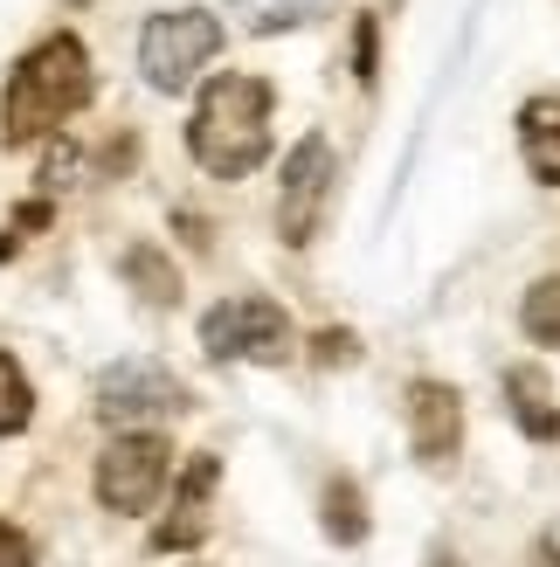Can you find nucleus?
<instances>
[{"label": "nucleus", "instance_id": "1", "mask_svg": "<svg viewBox=\"0 0 560 567\" xmlns=\"http://www.w3.org/2000/svg\"><path fill=\"white\" fill-rule=\"evenodd\" d=\"M187 146L215 181L257 174L263 153H270V83L263 76H236V70L208 76L201 104H194V125H187Z\"/></svg>", "mask_w": 560, "mask_h": 567}, {"label": "nucleus", "instance_id": "2", "mask_svg": "<svg viewBox=\"0 0 560 567\" xmlns=\"http://www.w3.org/2000/svg\"><path fill=\"white\" fill-rule=\"evenodd\" d=\"M83 97H91V49L76 35H42L8 76L0 132H8V146H35V138H49Z\"/></svg>", "mask_w": 560, "mask_h": 567}, {"label": "nucleus", "instance_id": "3", "mask_svg": "<svg viewBox=\"0 0 560 567\" xmlns=\"http://www.w3.org/2000/svg\"><path fill=\"white\" fill-rule=\"evenodd\" d=\"M215 49H221V21L208 8H159L138 28V70H146V83L166 97H180L187 83L215 63Z\"/></svg>", "mask_w": 560, "mask_h": 567}, {"label": "nucleus", "instance_id": "4", "mask_svg": "<svg viewBox=\"0 0 560 567\" xmlns=\"http://www.w3.org/2000/svg\"><path fill=\"white\" fill-rule=\"evenodd\" d=\"M194 409V394L166 374L159 360H111L104 374H97V415L111 422V430H153V422L166 415H187Z\"/></svg>", "mask_w": 560, "mask_h": 567}, {"label": "nucleus", "instance_id": "5", "mask_svg": "<svg viewBox=\"0 0 560 567\" xmlns=\"http://www.w3.org/2000/svg\"><path fill=\"white\" fill-rule=\"evenodd\" d=\"M201 347L208 360H257V367H277V360H291V319H284V305H270V298H221L208 319H201Z\"/></svg>", "mask_w": 560, "mask_h": 567}, {"label": "nucleus", "instance_id": "6", "mask_svg": "<svg viewBox=\"0 0 560 567\" xmlns=\"http://www.w3.org/2000/svg\"><path fill=\"white\" fill-rule=\"evenodd\" d=\"M166 457H174V450H166V436H153V430L111 436L104 457H97V498L111 513H146L159 498V485H166Z\"/></svg>", "mask_w": 560, "mask_h": 567}, {"label": "nucleus", "instance_id": "7", "mask_svg": "<svg viewBox=\"0 0 560 567\" xmlns=\"http://www.w3.org/2000/svg\"><path fill=\"white\" fill-rule=\"evenodd\" d=\"M332 146L312 132V138H298L291 159H284V194H277V229H284L291 249H304L319 236V221H325V202H332Z\"/></svg>", "mask_w": 560, "mask_h": 567}, {"label": "nucleus", "instance_id": "8", "mask_svg": "<svg viewBox=\"0 0 560 567\" xmlns=\"http://www.w3.org/2000/svg\"><path fill=\"white\" fill-rule=\"evenodd\" d=\"M408 443L423 464H450L464 450V394L450 381H415L408 388Z\"/></svg>", "mask_w": 560, "mask_h": 567}, {"label": "nucleus", "instance_id": "9", "mask_svg": "<svg viewBox=\"0 0 560 567\" xmlns=\"http://www.w3.org/2000/svg\"><path fill=\"white\" fill-rule=\"evenodd\" d=\"M519 153L540 187H560V97H526L519 104Z\"/></svg>", "mask_w": 560, "mask_h": 567}, {"label": "nucleus", "instance_id": "10", "mask_svg": "<svg viewBox=\"0 0 560 567\" xmlns=\"http://www.w3.org/2000/svg\"><path fill=\"white\" fill-rule=\"evenodd\" d=\"M215 477H221L215 457H194V464H187L180 498H174V519L159 526V547H194V540L208 533V492H215Z\"/></svg>", "mask_w": 560, "mask_h": 567}, {"label": "nucleus", "instance_id": "11", "mask_svg": "<svg viewBox=\"0 0 560 567\" xmlns=\"http://www.w3.org/2000/svg\"><path fill=\"white\" fill-rule=\"evenodd\" d=\"M506 394H512V422L533 443H560V402H553V388L540 367H512L506 374Z\"/></svg>", "mask_w": 560, "mask_h": 567}, {"label": "nucleus", "instance_id": "12", "mask_svg": "<svg viewBox=\"0 0 560 567\" xmlns=\"http://www.w3.org/2000/svg\"><path fill=\"white\" fill-rule=\"evenodd\" d=\"M125 284H132V291L146 298V305H159V311H166V305L180 298V270L166 264V257H159L153 243H138V249H125Z\"/></svg>", "mask_w": 560, "mask_h": 567}, {"label": "nucleus", "instance_id": "13", "mask_svg": "<svg viewBox=\"0 0 560 567\" xmlns=\"http://www.w3.org/2000/svg\"><path fill=\"white\" fill-rule=\"evenodd\" d=\"M325 8H340V0H236L242 28H257V35H284V28H304V21H319Z\"/></svg>", "mask_w": 560, "mask_h": 567}, {"label": "nucleus", "instance_id": "14", "mask_svg": "<svg viewBox=\"0 0 560 567\" xmlns=\"http://www.w3.org/2000/svg\"><path fill=\"white\" fill-rule=\"evenodd\" d=\"M325 533H332L340 547H360V540H367V498H360L353 477H332V485H325Z\"/></svg>", "mask_w": 560, "mask_h": 567}, {"label": "nucleus", "instance_id": "15", "mask_svg": "<svg viewBox=\"0 0 560 567\" xmlns=\"http://www.w3.org/2000/svg\"><path fill=\"white\" fill-rule=\"evenodd\" d=\"M519 326H526V339H533V347H560V277H540L533 291H526Z\"/></svg>", "mask_w": 560, "mask_h": 567}, {"label": "nucleus", "instance_id": "16", "mask_svg": "<svg viewBox=\"0 0 560 567\" xmlns=\"http://www.w3.org/2000/svg\"><path fill=\"white\" fill-rule=\"evenodd\" d=\"M28 415H35V388H28L14 353H0V436H21Z\"/></svg>", "mask_w": 560, "mask_h": 567}, {"label": "nucleus", "instance_id": "17", "mask_svg": "<svg viewBox=\"0 0 560 567\" xmlns=\"http://www.w3.org/2000/svg\"><path fill=\"white\" fill-rule=\"evenodd\" d=\"M0 567H35V547H28V533L0 519Z\"/></svg>", "mask_w": 560, "mask_h": 567}, {"label": "nucleus", "instance_id": "18", "mask_svg": "<svg viewBox=\"0 0 560 567\" xmlns=\"http://www.w3.org/2000/svg\"><path fill=\"white\" fill-rule=\"evenodd\" d=\"M353 63H360V83H374V21L360 14V42H353Z\"/></svg>", "mask_w": 560, "mask_h": 567}, {"label": "nucleus", "instance_id": "19", "mask_svg": "<svg viewBox=\"0 0 560 567\" xmlns=\"http://www.w3.org/2000/svg\"><path fill=\"white\" fill-rule=\"evenodd\" d=\"M533 567H560V519L540 533V547H533Z\"/></svg>", "mask_w": 560, "mask_h": 567}, {"label": "nucleus", "instance_id": "20", "mask_svg": "<svg viewBox=\"0 0 560 567\" xmlns=\"http://www.w3.org/2000/svg\"><path fill=\"white\" fill-rule=\"evenodd\" d=\"M319 353H325V360H353V332H325Z\"/></svg>", "mask_w": 560, "mask_h": 567}, {"label": "nucleus", "instance_id": "21", "mask_svg": "<svg viewBox=\"0 0 560 567\" xmlns=\"http://www.w3.org/2000/svg\"><path fill=\"white\" fill-rule=\"evenodd\" d=\"M429 567H457V554H450V547H436V560H429Z\"/></svg>", "mask_w": 560, "mask_h": 567}]
</instances>
